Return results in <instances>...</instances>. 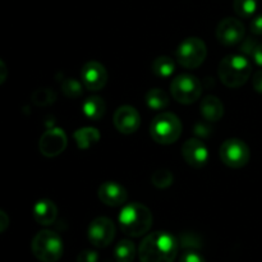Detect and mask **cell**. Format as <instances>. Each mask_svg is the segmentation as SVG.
Masks as SVG:
<instances>
[{"instance_id": "obj_8", "label": "cell", "mask_w": 262, "mask_h": 262, "mask_svg": "<svg viewBox=\"0 0 262 262\" xmlns=\"http://www.w3.org/2000/svg\"><path fill=\"white\" fill-rule=\"evenodd\" d=\"M220 159L232 169H241L248 164L251 159L250 147L239 138H229L220 146Z\"/></svg>"}, {"instance_id": "obj_4", "label": "cell", "mask_w": 262, "mask_h": 262, "mask_svg": "<svg viewBox=\"0 0 262 262\" xmlns=\"http://www.w3.org/2000/svg\"><path fill=\"white\" fill-rule=\"evenodd\" d=\"M32 253L41 262H58L63 256V241L53 230L43 229L33 237Z\"/></svg>"}, {"instance_id": "obj_22", "label": "cell", "mask_w": 262, "mask_h": 262, "mask_svg": "<svg viewBox=\"0 0 262 262\" xmlns=\"http://www.w3.org/2000/svg\"><path fill=\"white\" fill-rule=\"evenodd\" d=\"M151 69L156 77L168 78L176 71V64H174L173 59L169 58V56H159L152 61Z\"/></svg>"}, {"instance_id": "obj_3", "label": "cell", "mask_w": 262, "mask_h": 262, "mask_svg": "<svg viewBox=\"0 0 262 262\" xmlns=\"http://www.w3.org/2000/svg\"><path fill=\"white\" fill-rule=\"evenodd\" d=\"M252 73V66L246 56L227 55L220 61L217 74L220 81L229 89L243 86Z\"/></svg>"}, {"instance_id": "obj_26", "label": "cell", "mask_w": 262, "mask_h": 262, "mask_svg": "<svg viewBox=\"0 0 262 262\" xmlns=\"http://www.w3.org/2000/svg\"><path fill=\"white\" fill-rule=\"evenodd\" d=\"M55 100V94L49 89H41L33 92L32 101L38 106H45V105L53 104Z\"/></svg>"}, {"instance_id": "obj_17", "label": "cell", "mask_w": 262, "mask_h": 262, "mask_svg": "<svg viewBox=\"0 0 262 262\" xmlns=\"http://www.w3.org/2000/svg\"><path fill=\"white\" fill-rule=\"evenodd\" d=\"M201 114L207 122H219L224 115V105L219 97L207 95L201 101Z\"/></svg>"}, {"instance_id": "obj_10", "label": "cell", "mask_w": 262, "mask_h": 262, "mask_svg": "<svg viewBox=\"0 0 262 262\" xmlns=\"http://www.w3.org/2000/svg\"><path fill=\"white\" fill-rule=\"evenodd\" d=\"M246 28L239 19L227 17L219 22L216 27V37L225 46H234L245 38Z\"/></svg>"}, {"instance_id": "obj_12", "label": "cell", "mask_w": 262, "mask_h": 262, "mask_svg": "<svg viewBox=\"0 0 262 262\" xmlns=\"http://www.w3.org/2000/svg\"><path fill=\"white\" fill-rule=\"evenodd\" d=\"M68 138L66 132L61 128H53L49 129L41 136L38 141V148L40 152L46 158H55L60 155L67 147Z\"/></svg>"}, {"instance_id": "obj_7", "label": "cell", "mask_w": 262, "mask_h": 262, "mask_svg": "<svg viewBox=\"0 0 262 262\" xmlns=\"http://www.w3.org/2000/svg\"><path fill=\"white\" fill-rule=\"evenodd\" d=\"M170 92L176 101L189 105L200 99L202 84L200 79L192 74H181L171 81Z\"/></svg>"}, {"instance_id": "obj_9", "label": "cell", "mask_w": 262, "mask_h": 262, "mask_svg": "<svg viewBox=\"0 0 262 262\" xmlns=\"http://www.w3.org/2000/svg\"><path fill=\"white\" fill-rule=\"evenodd\" d=\"M89 241L97 248H105L113 242L115 237V225L112 219L99 216L91 222L87 230Z\"/></svg>"}, {"instance_id": "obj_20", "label": "cell", "mask_w": 262, "mask_h": 262, "mask_svg": "<svg viewBox=\"0 0 262 262\" xmlns=\"http://www.w3.org/2000/svg\"><path fill=\"white\" fill-rule=\"evenodd\" d=\"M146 105L151 110H164L169 105V96L161 89H151L145 96Z\"/></svg>"}, {"instance_id": "obj_34", "label": "cell", "mask_w": 262, "mask_h": 262, "mask_svg": "<svg viewBox=\"0 0 262 262\" xmlns=\"http://www.w3.org/2000/svg\"><path fill=\"white\" fill-rule=\"evenodd\" d=\"M8 77V69H7V66H5L4 61L0 59V84H3L5 82V79H7Z\"/></svg>"}, {"instance_id": "obj_14", "label": "cell", "mask_w": 262, "mask_h": 262, "mask_svg": "<svg viewBox=\"0 0 262 262\" xmlns=\"http://www.w3.org/2000/svg\"><path fill=\"white\" fill-rule=\"evenodd\" d=\"M114 125L123 135H132L141 125L140 113L130 105L119 106L114 113Z\"/></svg>"}, {"instance_id": "obj_15", "label": "cell", "mask_w": 262, "mask_h": 262, "mask_svg": "<svg viewBox=\"0 0 262 262\" xmlns=\"http://www.w3.org/2000/svg\"><path fill=\"white\" fill-rule=\"evenodd\" d=\"M99 199L102 204L112 207L122 206L128 199V192L122 184L117 182H104L99 187Z\"/></svg>"}, {"instance_id": "obj_27", "label": "cell", "mask_w": 262, "mask_h": 262, "mask_svg": "<svg viewBox=\"0 0 262 262\" xmlns=\"http://www.w3.org/2000/svg\"><path fill=\"white\" fill-rule=\"evenodd\" d=\"M179 262H206V260L196 250H186Z\"/></svg>"}, {"instance_id": "obj_25", "label": "cell", "mask_w": 262, "mask_h": 262, "mask_svg": "<svg viewBox=\"0 0 262 262\" xmlns=\"http://www.w3.org/2000/svg\"><path fill=\"white\" fill-rule=\"evenodd\" d=\"M61 90H63L64 95L67 97H72V99H77L82 95V84L74 78H68L63 81L61 83Z\"/></svg>"}, {"instance_id": "obj_16", "label": "cell", "mask_w": 262, "mask_h": 262, "mask_svg": "<svg viewBox=\"0 0 262 262\" xmlns=\"http://www.w3.org/2000/svg\"><path fill=\"white\" fill-rule=\"evenodd\" d=\"M58 216V207L51 200H40L33 206V217L41 225H50Z\"/></svg>"}, {"instance_id": "obj_5", "label": "cell", "mask_w": 262, "mask_h": 262, "mask_svg": "<svg viewBox=\"0 0 262 262\" xmlns=\"http://www.w3.org/2000/svg\"><path fill=\"white\" fill-rule=\"evenodd\" d=\"M151 137L160 145H171L182 135V123L176 114L163 112L156 115L150 125Z\"/></svg>"}, {"instance_id": "obj_13", "label": "cell", "mask_w": 262, "mask_h": 262, "mask_svg": "<svg viewBox=\"0 0 262 262\" xmlns=\"http://www.w3.org/2000/svg\"><path fill=\"white\" fill-rule=\"evenodd\" d=\"M182 155L188 165L196 169L204 168L209 160V150L199 138H189L182 146Z\"/></svg>"}, {"instance_id": "obj_1", "label": "cell", "mask_w": 262, "mask_h": 262, "mask_svg": "<svg viewBox=\"0 0 262 262\" xmlns=\"http://www.w3.org/2000/svg\"><path fill=\"white\" fill-rule=\"evenodd\" d=\"M179 243L168 232H154L146 235L138 247L141 262H173L178 255Z\"/></svg>"}, {"instance_id": "obj_23", "label": "cell", "mask_w": 262, "mask_h": 262, "mask_svg": "<svg viewBox=\"0 0 262 262\" xmlns=\"http://www.w3.org/2000/svg\"><path fill=\"white\" fill-rule=\"evenodd\" d=\"M233 8L241 18H250L257 9V0H234Z\"/></svg>"}, {"instance_id": "obj_19", "label": "cell", "mask_w": 262, "mask_h": 262, "mask_svg": "<svg viewBox=\"0 0 262 262\" xmlns=\"http://www.w3.org/2000/svg\"><path fill=\"white\" fill-rule=\"evenodd\" d=\"M83 113L89 119L97 120L101 119L106 112V105L105 101L100 96H91L83 102Z\"/></svg>"}, {"instance_id": "obj_32", "label": "cell", "mask_w": 262, "mask_h": 262, "mask_svg": "<svg viewBox=\"0 0 262 262\" xmlns=\"http://www.w3.org/2000/svg\"><path fill=\"white\" fill-rule=\"evenodd\" d=\"M252 58L257 66L262 67V43H258V45L256 46L255 51L252 53Z\"/></svg>"}, {"instance_id": "obj_21", "label": "cell", "mask_w": 262, "mask_h": 262, "mask_svg": "<svg viewBox=\"0 0 262 262\" xmlns=\"http://www.w3.org/2000/svg\"><path fill=\"white\" fill-rule=\"evenodd\" d=\"M114 257L117 262H133L136 257V246L132 241L122 239L114 248Z\"/></svg>"}, {"instance_id": "obj_18", "label": "cell", "mask_w": 262, "mask_h": 262, "mask_svg": "<svg viewBox=\"0 0 262 262\" xmlns=\"http://www.w3.org/2000/svg\"><path fill=\"white\" fill-rule=\"evenodd\" d=\"M77 146L81 150H89L94 145H96L100 140V132L94 127L79 128L73 135Z\"/></svg>"}, {"instance_id": "obj_11", "label": "cell", "mask_w": 262, "mask_h": 262, "mask_svg": "<svg viewBox=\"0 0 262 262\" xmlns=\"http://www.w3.org/2000/svg\"><path fill=\"white\" fill-rule=\"evenodd\" d=\"M82 84L92 92H97L107 83V71L96 60L87 61L81 69Z\"/></svg>"}, {"instance_id": "obj_30", "label": "cell", "mask_w": 262, "mask_h": 262, "mask_svg": "<svg viewBox=\"0 0 262 262\" xmlns=\"http://www.w3.org/2000/svg\"><path fill=\"white\" fill-rule=\"evenodd\" d=\"M252 84H253V89L256 90V92L262 94V69H260V71H257L255 73Z\"/></svg>"}, {"instance_id": "obj_24", "label": "cell", "mask_w": 262, "mask_h": 262, "mask_svg": "<svg viewBox=\"0 0 262 262\" xmlns=\"http://www.w3.org/2000/svg\"><path fill=\"white\" fill-rule=\"evenodd\" d=\"M174 176L171 174V171L166 170V169H160V170H156L155 173L151 177V182H152L154 186L159 189L168 188L173 184Z\"/></svg>"}, {"instance_id": "obj_31", "label": "cell", "mask_w": 262, "mask_h": 262, "mask_svg": "<svg viewBox=\"0 0 262 262\" xmlns=\"http://www.w3.org/2000/svg\"><path fill=\"white\" fill-rule=\"evenodd\" d=\"M8 227H9V216L7 215V212L0 210V233L5 232Z\"/></svg>"}, {"instance_id": "obj_28", "label": "cell", "mask_w": 262, "mask_h": 262, "mask_svg": "<svg viewBox=\"0 0 262 262\" xmlns=\"http://www.w3.org/2000/svg\"><path fill=\"white\" fill-rule=\"evenodd\" d=\"M97 260H99V255L92 250L82 251L77 257V262H97Z\"/></svg>"}, {"instance_id": "obj_29", "label": "cell", "mask_w": 262, "mask_h": 262, "mask_svg": "<svg viewBox=\"0 0 262 262\" xmlns=\"http://www.w3.org/2000/svg\"><path fill=\"white\" fill-rule=\"evenodd\" d=\"M251 32L257 36H262V14L256 15L251 22Z\"/></svg>"}, {"instance_id": "obj_2", "label": "cell", "mask_w": 262, "mask_h": 262, "mask_svg": "<svg viewBox=\"0 0 262 262\" xmlns=\"http://www.w3.org/2000/svg\"><path fill=\"white\" fill-rule=\"evenodd\" d=\"M119 225L128 237H142L152 227V214L147 206L138 202L125 205L119 214Z\"/></svg>"}, {"instance_id": "obj_33", "label": "cell", "mask_w": 262, "mask_h": 262, "mask_svg": "<svg viewBox=\"0 0 262 262\" xmlns=\"http://www.w3.org/2000/svg\"><path fill=\"white\" fill-rule=\"evenodd\" d=\"M257 45H258V43L252 42V40H248V41H246L245 43H243L242 50L246 51V53H247V54H251V55H252V53H253V51H255L256 46H257Z\"/></svg>"}, {"instance_id": "obj_6", "label": "cell", "mask_w": 262, "mask_h": 262, "mask_svg": "<svg viewBox=\"0 0 262 262\" xmlns=\"http://www.w3.org/2000/svg\"><path fill=\"white\" fill-rule=\"evenodd\" d=\"M207 48L200 37H187L177 48L176 58L182 67L187 69H196L205 61Z\"/></svg>"}]
</instances>
